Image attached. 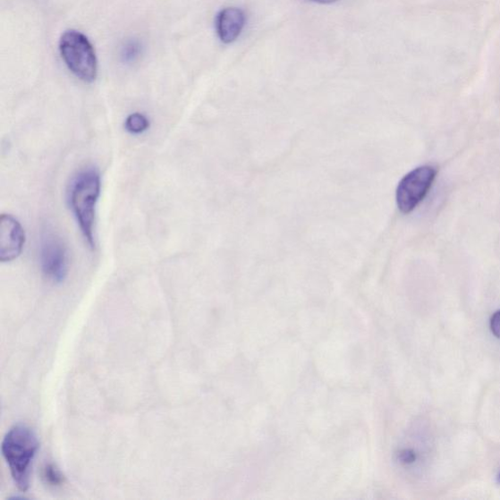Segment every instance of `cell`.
<instances>
[{
    "instance_id": "obj_11",
    "label": "cell",
    "mask_w": 500,
    "mask_h": 500,
    "mask_svg": "<svg viewBox=\"0 0 500 500\" xmlns=\"http://www.w3.org/2000/svg\"><path fill=\"white\" fill-rule=\"evenodd\" d=\"M401 459L406 463L413 462L414 461H416V454H414L412 452L405 451L401 453Z\"/></svg>"
},
{
    "instance_id": "obj_3",
    "label": "cell",
    "mask_w": 500,
    "mask_h": 500,
    "mask_svg": "<svg viewBox=\"0 0 500 500\" xmlns=\"http://www.w3.org/2000/svg\"><path fill=\"white\" fill-rule=\"evenodd\" d=\"M62 59L80 80L92 82L97 77L98 65L95 50L87 37L77 30H68L60 39Z\"/></svg>"
},
{
    "instance_id": "obj_4",
    "label": "cell",
    "mask_w": 500,
    "mask_h": 500,
    "mask_svg": "<svg viewBox=\"0 0 500 500\" xmlns=\"http://www.w3.org/2000/svg\"><path fill=\"white\" fill-rule=\"evenodd\" d=\"M39 264L42 273L52 283L61 284L69 272V252L65 242L57 233L47 230L39 244Z\"/></svg>"
},
{
    "instance_id": "obj_10",
    "label": "cell",
    "mask_w": 500,
    "mask_h": 500,
    "mask_svg": "<svg viewBox=\"0 0 500 500\" xmlns=\"http://www.w3.org/2000/svg\"><path fill=\"white\" fill-rule=\"evenodd\" d=\"M491 329L493 335L500 338V310L496 311L491 318Z\"/></svg>"
},
{
    "instance_id": "obj_5",
    "label": "cell",
    "mask_w": 500,
    "mask_h": 500,
    "mask_svg": "<svg viewBox=\"0 0 500 500\" xmlns=\"http://www.w3.org/2000/svg\"><path fill=\"white\" fill-rule=\"evenodd\" d=\"M437 170L429 165L413 169L401 180L397 188V205L402 214L408 215L416 208L428 194Z\"/></svg>"
},
{
    "instance_id": "obj_8",
    "label": "cell",
    "mask_w": 500,
    "mask_h": 500,
    "mask_svg": "<svg viewBox=\"0 0 500 500\" xmlns=\"http://www.w3.org/2000/svg\"><path fill=\"white\" fill-rule=\"evenodd\" d=\"M125 131L134 135L142 134L150 127V121L140 113H134L127 116L124 123Z\"/></svg>"
},
{
    "instance_id": "obj_1",
    "label": "cell",
    "mask_w": 500,
    "mask_h": 500,
    "mask_svg": "<svg viewBox=\"0 0 500 500\" xmlns=\"http://www.w3.org/2000/svg\"><path fill=\"white\" fill-rule=\"evenodd\" d=\"M101 195V176L97 169L89 167L73 178L69 191L70 206L82 235L95 249L96 207Z\"/></svg>"
},
{
    "instance_id": "obj_12",
    "label": "cell",
    "mask_w": 500,
    "mask_h": 500,
    "mask_svg": "<svg viewBox=\"0 0 500 500\" xmlns=\"http://www.w3.org/2000/svg\"><path fill=\"white\" fill-rule=\"evenodd\" d=\"M307 2H311L315 4H331L338 2V0H307Z\"/></svg>"
},
{
    "instance_id": "obj_7",
    "label": "cell",
    "mask_w": 500,
    "mask_h": 500,
    "mask_svg": "<svg viewBox=\"0 0 500 500\" xmlns=\"http://www.w3.org/2000/svg\"><path fill=\"white\" fill-rule=\"evenodd\" d=\"M216 31L223 44H232L242 34L246 25V14L237 7L221 10L216 18Z\"/></svg>"
},
{
    "instance_id": "obj_2",
    "label": "cell",
    "mask_w": 500,
    "mask_h": 500,
    "mask_svg": "<svg viewBox=\"0 0 500 500\" xmlns=\"http://www.w3.org/2000/svg\"><path fill=\"white\" fill-rule=\"evenodd\" d=\"M38 448L36 433L24 424L15 425L4 436L2 453L20 491H28L31 465Z\"/></svg>"
},
{
    "instance_id": "obj_6",
    "label": "cell",
    "mask_w": 500,
    "mask_h": 500,
    "mask_svg": "<svg viewBox=\"0 0 500 500\" xmlns=\"http://www.w3.org/2000/svg\"><path fill=\"white\" fill-rule=\"evenodd\" d=\"M26 242L25 230L13 216L0 217V261L12 262L22 253Z\"/></svg>"
},
{
    "instance_id": "obj_13",
    "label": "cell",
    "mask_w": 500,
    "mask_h": 500,
    "mask_svg": "<svg viewBox=\"0 0 500 500\" xmlns=\"http://www.w3.org/2000/svg\"><path fill=\"white\" fill-rule=\"evenodd\" d=\"M497 484L500 485V473L496 477Z\"/></svg>"
},
{
    "instance_id": "obj_9",
    "label": "cell",
    "mask_w": 500,
    "mask_h": 500,
    "mask_svg": "<svg viewBox=\"0 0 500 500\" xmlns=\"http://www.w3.org/2000/svg\"><path fill=\"white\" fill-rule=\"evenodd\" d=\"M42 479L45 483L52 487H57L63 485L64 476L55 464H47L42 470Z\"/></svg>"
}]
</instances>
